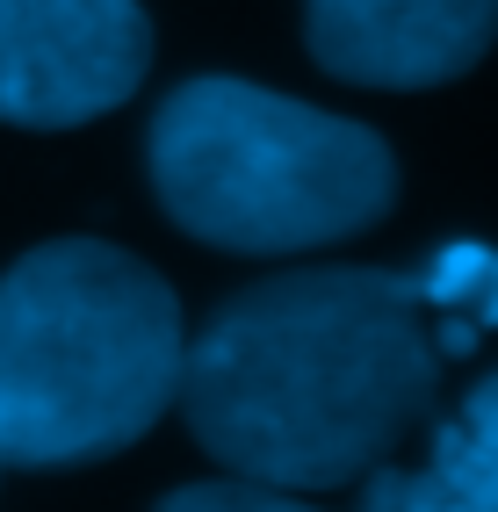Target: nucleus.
I'll return each mask as SVG.
<instances>
[{
  "instance_id": "obj_3",
  "label": "nucleus",
  "mask_w": 498,
  "mask_h": 512,
  "mask_svg": "<svg viewBox=\"0 0 498 512\" xmlns=\"http://www.w3.org/2000/svg\"><path fill=\"white\" fill-rule=\"evenodd\" d=\"M145 166L159 210L224 253L332 246L369 231L397 195V159L369 123L224 73L159 101Z\"/></svg>"
},
{
  "instance_id": "obj_7",
  "label": "nucleus",
  "mask_w": 498,
  "mask_h": 512,
  "mask_svg": "<svg viewBox=\"0 0 498 512\" xmlns=\"http://www.w3.org/2000/svg\"><path fill=\"white\" fill-rule=\"evenodd\" d=\"M412 282H419V303H426V311H441V325H426L441 361H448V354H470L477 339L498 325V253L477 246V238L441 246Z\"/></svg>"
},
{
  "instance_id": "obj_6",
  "label": "nucleus",
  "mask_w": 498,
  "mask_h": 512,
  "mask_svg": "<svg viewBox=\"0 0 498 512\" xmlns=\"http://www.w3.org/2000/svg\"><path fill=\"white\" fill-rule=\"evenodd\" d=\"M361 498L376 512H498V368L455 404L419 469H369Z\"/></svg>"
},
{
  "instance_id": "obj_4",
  "label": "nucleus",
  "mask_w": 498,
  "mask_h": 512,
  "mask_svg": "<svg viewBox=\"0 0 498 512\" xmlns=\"http://www.w3.org/2000/svg\"><path fill=\"white\" fill-rule=\"evenodd\" d=\"M152 65L138 0H0V123L73 130L123 109Z\"/></svg>"
},
{
  "instance_id": "obj_2",
  "label": "nucleus",
  "mask_w": 498,
  "mask_h": 512,
  "mask_svg": "<svg viewBox=\"0 0 498 512\" xmlns=\"http://www.w3.org/2000/svg\"><path fill=\"white\" fill-rule=\"evenodd\" d=\"M181 303L138 253L51 238L0 275V469H80L181 390Z\"/></svg>"
},
{
  "instance_id": "obj_5",
  "label": "nucleus",
  "mask_w": 498,
  "mask_h": 512,
  "mask_svg": "<svg viewBox=\"0 0 498 512\" xmlns=\"http://www.w3.org/2000/svg\"><path fill=\"white\" fill-rule=\"evenodd\" d=\"M311 58L354 87L462 80L498 37V0H304Z\"/></svg>"
},
{
  "instance_id": "obj_1",
  "label": "nucleus",
  "mask_w": 498,
  "mask_h": 512,
  "mask_svg": "<svg viewBox=\"0 0 498 512\" xmlns=\"http://www.w3.org/2000/svg\"><path fill=\"white\" fill-rule=\"evenodd\" d=\"M181 412L203 455L289 498L383 469L441 404V354L412 275L304 267L239 289L181 347Z\"/></svg>"
},
{
  "instance_id": "obj_8",
  "label": "nucleus",
  "mask_w": 498,
  "mask_h": 512,
  "mask_svg": "<svg viewBox=\"0 0 498 512\" xmlns=\"http://www.w3.org/2000/svg\"><path fill=\"white\" fill-rule=\"evenodd\" d=\"M166 505H174V512H231V505H239V512H282V505H296V498L275 491V484H260V476H239V469H231V476H217V484H181Z\"/></svg>"
}]
</instances>
